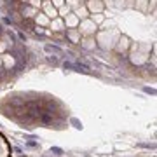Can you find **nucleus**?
<instances>
[{
  "instance_id": "f257e3e1",
  "label": "nucleus",
  "mask_w": 157,
  "mask_h": 157,
  "mask_svg": "<svg viewBox=\"0 0 157 157\" xmlns=\"http://www.w3.org/2000/svg\"><path fill=\"white\" fill-rule=\"evenodd\" d=\"M96 30V23L93 21V19H82V23H80V26H78V33H84V35H91L94 33Z\"/></svg>"
},
{
  "instance_id": "0eeeda50",
  "label": "nucleus",
  "mask_w": 157,
  "mask_h": 157,
  "mask_svg": "<svg viewBox=\"0 0 157 157\" xmlns=\"http://www.w3.org/2000/svg\"><path fill=\"white\" fill-rule=\"evenodd\" d=\"M35 12H37V9L32 7V6H28L26 9H23V16H25V17H33Z\"/></svg>"
},
{
  "instance_id": "9b49d317",
  "label": "nucleus",
  "mask_w": 157,
  "mask_h": 157,
  "mask_svg": "<svg viewBox=\"0 0 157 157\" xmlns=\"http://www.w3.org/2000/svg\"><path fill=\"white\" fill-rule=\"evenodd\" d=\"M126 47H128V39L122 37V39H121V44H119V51H124Z\"/></svg>"
},
{
  "instance_id": "4468645a",
  "label": "nucleus",
  "mask_w": 157,
  "mask_h": 157,
  "mask_svg": "<svg viewBox=\"0 0 157 157\" xmlns=\"http://www.w3.org/2000/svg\"><path fill=\"white\" fill-rule=\"evenodd\" d=\"M113 6H117V7H122V6H124V0H115V2H113Z\"/></svg>"
},
{
  "instance_id": "ddd939ff",
  "label": "nucleus",
  "mask_w": 157,
  "mask_h": 157,
  "mask_svg": "<svg viewBox=\"0 0 157 157\" xmlns=\"http://www.w3.org/2000/svg\"><path fill=\"white\" fill-rule=\"evenodd\" d=\"M40 4H42V0H30V6L35 7V9H37V7H40Z\"/></svg>"
},
{
  "instance_id": "6e6552de",
  "label": "nucleus",
  "mask_w": 157,
  "mask_h": 157,
  "mask_svg": "<svg viewBox=\"0 0 157 157\" xmlns=\"http://www.w3.org/2000/svg\"><path fill=\"white\" fill-rule=\"evenodd\" d=\"M0 58H2V61L6 63V67H12L14 65V58L9 56V54H4V56H0Z\"/></svg>"
},
{
  "instance_id": "9d476101",
  "label": "nucleus",
  "mask_w": 157,
  "mask_h": 157,
  "mask_svg": "<svg viewBox=\"0 0 157 157\" xmlns=\"http://www.w3.org/2000/svg\"><path fill=\"white\" fill-rule=\"evenodd\" d=\"M68 37H70L73 42H77V39H78V30H72V32H68Z\"/></svg>"
},
{
  "instance_id": "39448f33",
  "label": "nucleus",
  "mask_w": 157,
  "mask_h": 157,
  "mask_svg": "<svg viewBox=\"0 0 157 157\" xmlns=\"http://www.w3.org/2000/svg\"><path fill=\"white\" fill-rule=\"evenodd\" d=\"M35 21H37V25L44 26V25H49V17L42 12V14H37V16H35Z\"/></svg>"
},
{
  "instance_id": "f03ea898",
  "label": "nucleus",
  "mask_w": 157,
  "mask_h": 157,
  "mask_svg": "<svg viewBox=\"0 0 157 157\" xmlns=\"http://www.w3.org/2000/svg\"><path fill=\"white\" fill-rule=\"evenodd\" d=\"M40 6H42V9H44V14L49 17V19H54V17H58V9L52 6V4H51V0H44Z\"/></svg>"
},
{
  "instance_id": "423d86ee",
  "label": "nucleus",
  "mask_w": 157,
  "mask_h": 157,
  "mask_svg": "<svg viewBox=\"0 0 157 157\" xmlns=\"http://www.w3.org/2000/svg\"><path fill=\"white\" fill-rule=\"evenodd\" d=\"M87 14H89L87 7H77V11H75V16L82 17V19H86V17H87Z\"/></svg>"
},
{
  "instance_id": "2eb2a0df",
  "label": "nucleus",
  "mask_w": 157,
  "mask_h": 157,
  "mask_svg": "<svg viewBox=\"0 0 157 157\" xmlns=\"http://www.w3.org/2000/svg\"><path fill=\"white\" fill-rule=\"evenodd\" d=\"M103 4H107V6L113 7V0H103Z\"/></svg>"
},
{
  "instance_id": "f8f14e48",
  "label": "nucleus",
  "mask_w": 157,
  "mask_h": 157,
  "mask_svg": "<svg viewBox=\"0 0 157 157\" xmlns=\"http://www.w3.org/2000/svg\"><path fill=\"white\" fill-rule=\"evenodd\" d=\"M103 19H105V16H103V14H100V12H96L94 16H93V21H94V23H101Z\"/></svg>"
},
{
  "instance_id": "dca6fc26",
  "label": "nucleus",
  "mask_w": 157,
  "mask_h": 157,
  "mask_svg": "<svg viewBox=\"0 0 157 157\" xmlns=\"http://www.w3.org/2000/svg\"><path fill=\"white\" fill-rule=\"evenodd\" d=\"M68 4H70V6H77L78 0H68Z\"/></svg>"
},
{
  "instance_id": "20e7f679",
  "label": "nucleus",
  "mask_w": 157,
  "mask_h": 157,
  "mask_svg": "<svg viewBox=\"0 0 157 157\" xmlns=\"http://www.w3.org/2000/svg\"><path fill=\"white\" fill-rule=\"evenodd\" d=\"M51 28L54 30V32L63 30V19L61 17H54V21H51Z\"/></svg>"
},
{
  "instance_id": "1a4fd4ad",
  "label": "nucleus",
  "mask_w": 157,
  "mask_h": 157,
  "mask_svg": "<svg viewBox=\"0 0 157 157\" xmlns=\"http://www.w3.org/2000/svg\"><path fill=\"white\" fill-rule=\"evenodd\" d=\"M9 44H11V42H9V37H4V39H2V44H0V51H2V52H4V51L7 49V47H9Z\"/></svg>"
},
{
  "instance_id": "7ed1b4c3",
  "label": "nucleus",
  "mask_w": 157,
  "mask_h": 157,
  "mask_svg": "<svg viewBox=\"0 0 157 157\" xmlns=\"http://www.w3.org/2000/svg\"><path fill=\"white\" fill-rule=\"evenodd\" d=\"M103 9V4H100L98 0H87V11H96L100 12Z\"/></svg>"
}]
</instances>
